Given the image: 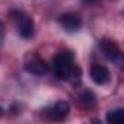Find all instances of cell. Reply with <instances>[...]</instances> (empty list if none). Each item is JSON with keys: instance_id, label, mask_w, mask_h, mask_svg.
<instances>
[{"instance_id": "obj_1", "label": "cell", "mask_w": 124, "mask_h": 124, "mask_svg": "<svg viewBox=\"0 0 124 124\" xmlns=\"http://www.w3.org/2000/svg\"><path fill=\"white\" fill-rule=\"evenodd\" d=\"M10 19L18 31V34L25 38V39H31L35 34V23H34V19L22 12V10H12L10 12Z\"/></svg>"}, {"instance_id": "obj_2", "label": "cell", "mask_w": 124, "mask_h": 124, "mask_svg": "<svg viewBox=\"0 0 124 124\" xmlns=\"http://www.w3.org/2000/svg\"><path fill=\"white\" fill-rule=\"evenodd\" d=\"M73 64H75V57H73L72 51H67V50L60 51L55 54V57L53 60V72L58 79L66 80Z\"/></svg>"}, {"instance_id": "obj_3", "label": "cell", "mask_w": 124, "mask_h": 124, "mask_svg": "<svg viewBox=\"0 0 124 124\" xmlns=\"http://www.w3.org/2000/svg\"><path fill=\"white\" fill-rule=\"evenodd\" d=\"M69 112H70V104L63 99H60L55 104L42 109V115L45 118H48L50 121H63V120H66Z\"/></svg>"}, {"instance_id": "obj_4", "label": "cell", "mask_w": 124, "mask_h": 124, "mask_svg": "<svg viewBox=\"0 0 124 124\" xmlns=\"http://www.w3.org/2000/svg\"><path fill=\"white\" fill-rule=\"evenodd\" d=\"M25 70L31 75L35 76H42L48 72V66L45 64V61L38 57L37 54H29L25 58Z\"/></svg>"}, {"instance_id": "obj_5", "label": "cell", "mask_w": 124, "mask_h": 124, "mask_svg": "<svg viewBox=\"0 0 124 124\" xmlns=\"http://www.w3.org/2000/svg\"><path fill=\"white\" fill-rule=\"evenodd\" d=\"M58 22H60L61 28L67 32H76L82 28V18L78 13H73V12L63 13L58 18Z\"/></svg>"}, {"instance_id": "obj_6", "label": "cell", "mask_w": 124, "mask_h": 124, "mask_svg": "<svg viewBox=\"0 0 124 124\" xmlns=\"http://www.w3.org/2000/svg\"><path fill=\"white\" fill-rule=\"evenodd\" d=\"M99 47H101V51L104 53V55H105L109 61H118V60L121 58L120 47H118V44H117L114 39L104 38V39H101Z\"/></svg>"}, {"instance_id": "obj_7", "label": "cell", "mask_w": 124, "mask_h": 124, "mask_svg": "<svg viewBox=\"0 0 124 124\" xmlns=\"http://www.w3.org/2000/svg\"><path fill=\"white\" fill-rule=\"evenodd\" d=\"M91 78L96 85H107L111 79V73L107 66L102 64H92L91 67Z\"/></svg>"}, {"instance_id": "obj_8", "label": "cell", "mask_w": 124, "mask_h": 124, "mask_svg": "<svg viewBox=\"0 0 124 124\" xmlns=\"http://www.w3.org/2000/svg\"><path fill=\"white\" fill-rule=\"evenodd\" d=\"M79 105L83 108V109H93L96 107V96L93 95V92L91 91H82L79 93Z\"/></svg>"}, {"instance_id": "obj_9", "label": "cell", "mask_w": 124, "mask_h": 124, "mask_svg": "<svg viewBox=\"0 0 124 124\" xmlns=\"http://www.w3.org/2000/svg\"><path fill=\"white\" fill-rule=\"evenodd\" d=\"M105 120L109 124H121L124 121V111H123V108L109 109L107 112V115H105Z\"/></svg>"}, {"instance_id": "obj_10", "label": "cell", "mask_w": 124, "mask_h": 124, "mask_svg": "<svg viewBox=\"0 0 124 124\" xmlns=\"http://www.w3.org/2000/svg\"><path fill=\"white\" fill-rule=\"evenodd\" d=\"M66 80H69L70 85H73V86H79V83L82 80V69L78 64H73L72 69H70V72H69V75H67Z\"/></svg>"}, {"instance_id": "obj_11", "label": "cell", "mask_w": 124, "mask_h": 124, "mask_svg": "<svg viewBox=\"0 0 124 124\" xmlns=\"http://www.w3.org/2000/svg\"><path fill=\"white\" fill-rule=\"evenodd\" d=\"M3 39H5V26H3L2 22H0V45H2Z\"/></svg>"}, {"instance_id": "obj_12", "label": "cell", "mask_w": 124, "mask_h": 124, "mask_svg": "<svg viewBox=\"0 0 124 124\" xmlns=\"http://www.w3.org/2000/svg\"><path fill=\"white\" fill-rule=\"evenodd\" d=\"M101 0H82V3L83 5H88V6H91V5H96V3H99Z\"/></svg>"}, {"instance_id": "obj_13", "label": "cell", "mask_w": 124, "mask_h": 124, "mask_svg": "<svg viewBox=\"0 0 124 124\" xmlns=\"http://www.w3.org/2000/svg\"><path fill=\"white\" fill-rule=\"evenodd\" d=\"M3 114V109H2V107H0V115H2Z\"/></svg>"}]
</instances>
